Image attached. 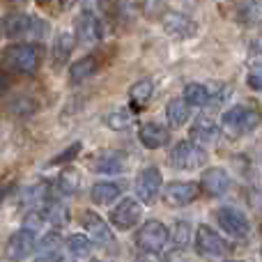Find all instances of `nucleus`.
<instances>
[{
    "mask_svg": "<svg viewBox=\"0 0 262 262\" xmlns=\"http://www.w3.org/2000/svg\"><path fill=\"white\" fill-rule=\"evenodd\" d=\"M262 122V113L260 108L249 101V104H239V106H232L230 111L223 113V134L228 138H239L244 134H251L253 129H258Z\"/></svg>",
    "mask_w": 262,
    "mask_h": 262,
    "instance_id": "nucleus-1",
    "label": "nucleus"
},
{
    "mask_svg": "<svg viewBox=\"0 0 262 262\" xmlns=\"http://www.w3.org/2000/svg\"><path fill=\"white\" fill-rule=\"evenodd\" d=\"M189 134H191V138L200 140V143H214V140L219 138V134H221V129H219V124L214 122V120H209L203 115V118L193 120Z\"/></svg>",
    "mask_w": 262,
    "mask_h": 262,
    "instance_id": "nucleus-20",
    "label": "nucleus"
},
{
    "mask_svg": "<svg viewBox=\"0 0 262 262\" xmlns=\"http://www.w3.org/2000/svg\"><path fill=\"white\" fill-rule=\"evenodd\" d=\"M58 189H60V193H64V195L78 193V189H81V177H78L76 168H64V170L60 172L58 175Z\"/></svg>",
    "mask_w": 262,
    "mask_h": 262,
    "instance_id": "nucleus-24",
    "label": "nucleus"
},
{
    "mask_svg": "<svg viewBox=\"0 0 262 262\" xmlns=\"http://www.w3.org/2000/svg\"><path fill=\"white\" fill-rule=\"evenodd\" d=\"M67 249L72 251L74 255H78V258H85L92 251V242H90V237H85V235H72L67 239Z\"/></svg>",
    "mask_w": 262,
    "mask_h": 262,
    "instance_id": "nucleus-29",
    "label": "nucleus"
},
{
    "mask_svg": "<svg viewBox=\"0 0 262 262\" xmlns=\"http://www.w3.org/2000/svg\"><path fill=\"white\" fill-rule=\"evenodd\" d=\"M44 28H46L44 23L28 16V14L16 12L5 18V35H7L9 39H23V37H30V35H41Z\"/></svg>",
    "mask_w": 262,
    "mask_h": 262,
    "instance_id": "nucleus-4",
    "label": "nucleus"
},
{
    "mask_svg": "<svg viewBox=\"0 0 262 262\" xmlns=\"http://www.w3.org/2000/svg\"><path fill=\"white\" fill-rule=\"evenodd\" d=\"M106 124L115 131H124L131 124V118L127 113H111L108 118H106Z\"/></svg>",
    "mask_w": 262,
    "mask_h": 262,
    "instance_id": "nucleus-34",
    "label": "nucleus"
},
{
    "mask_svg": "<svg viewBox=\"0 0 262 262\" xmlns=\"http://www.w3.org/2000/svg\"><path fill=\"white\" fill-rule=\"evenodd\" d=\"M195 251L203 258H223L230 249L209 226H200L195 230Z\"/></svg>",
    "mask_w": 262,
    "mask_h": 262,
    "instance_id": "nucleus-5",
    "label": "nucleus"
},
{
    "mask_svg": "<svg viewBox=\"0 0 262 262\" xmlns=\"http://www.w3.org/2000/svg\"><path fill=\"white\" fill-rule=\"evenodd\" d=\"M184 101L189 106H207L209 101V90L200 83H189L184 88Z\"/></svg>",
    "mask_w": 262,
    "mask_h": 262,
    "instance_id": "nucleus-27",
    "label": "nucleus"
},
{
    "mask_svg": "<svg viewBox=\"0 0 262 262\" xmlns=\"http://www.w3.org/2000/svg\"><path fill=\"white\" fill-rule=\"evenodd\" d=\"M246 83H249L251 90L262 92V64H253L246 74Z\"/></svg>",
    "mask_w": 262,
    "mask_h": 262,
    "instance_id": "nucleus-35",
    "label": "nucleus"
},
{
    "mask_svg": "<svg viewBox=\"0 0 262 262\" xmlns=\"http://www.w3.org/2000/svg\"><path fill=\"white\" fill-rule=\"evenodd\" d=\"M97 72H99V58H97L95 53L83 55L81 60H76V62L69 67V83L78 85V83L88 81L90 76H95Z\"/></svg>",
    "mask_w": 262,
    "mask_h": 262,
    "instance_id": "nucleus-17",
    "label": "nucleus"
},
{
    "mask_svg": "<svg viewBox=\"0 0 262 262\" xmlns=\"http://www.w3.org/2000/svg\"><path fill=\"white\" fill-rule=\"evenodd\" d=\"M90 198L95 205H111L115 198H120V186L118 184H111V182H99V184L92 186L90 191Z\"/></svg>",
    "mask_w": 262,
    "mask_h": 262,
    "instance_id": "nucleus-22",
    "label": "nucleus"
},
{
    "mask_svg": "<svg viewBox=\"0 0 262 262\" xmlns=\"http://www.w3.org/2000/svg\"><path fill=\"white\" fill-rule=\"evenodd\" d=\"M216 219H219V226H221L230 237L244 239V237L249 235V221H246V216L242 212H237V209L221 207L216 212Z\"/></svg>",
    "mask_w": 262,
    "mask_h": 262,
    "instance_id": "nucleus-13",
    "label": "nucleus"
},
{
    "mask_svg": "<svg viewBox=\"0 0 262 262\" xmlns=\"http://www.w3.org/2000/svg\"><path fill=\"white\" fill-rule=\"evenodd\" d=\"M74 46H76V35H74V32H60V35L55 37L53 51H51L55 67H62V64L67 62L72 51H74Z\"/></svg>",
    "mask_w": 262,
    "mask_h": 262,
    "instance_id": "nucleus-18",
    "label": "nucleus"
},
{
    "mask_svg": "<svg viewBox=\"0 0 262 262\" xmlns=\"http://www.w3.org/2000/svg\"><path fill=\"white\" fill-rule=\"evenodd\" d=\"M81 149H83V143H81V140H76V143H72L67 149H64V152L55 154V157L49 161V166H60V163H69L72 159H76V157H78V152H81Z\"/></svg>",
    "mask_w": 262,
    "mask_h": 262,
    "instance_id": "nucleus-31",
    "label": "nucleus"
},
{
    "mask_svg": "<svg viewBox=\"0 0 262 262\" xmlns=\"http://www.w3.org/2000/svg\"><path fill=\"white\" fill-rule=\"evenodd\" d=\"M168 0H143V12L147 18H157L163 14Z\"/></svg>",
    "mask_w": 262,
    "mask_h": 262,
    "instance_id": "nucleus-33",
    "label": "nucleus"
},
{
    "mask_svg": "<svg viewBox=\"0 0 262 262\" xmlns=\"http://www.w3.org/2000/svg\"><path fill=\"white\" fill-rule=\"evenodd\" d=\"M228 262H242V260H228Z\"/></svg>",
    "mask_w": 262,
    "mask_h": 262,
    "instance_id": "nucleus-43",
    "label": "nucleus"
},
{
    "mask_svg": "<svg viewBox=\"0 0 262 262\" xmlns=\"http://www.w3.org/2000/svg\"><path fill=\"white\" fill-rule=\"evenodd\" d=\"M140 216H143L140 205L131 198H124V200H120V205L111 212V223H113L118 230H131V228L140 221Z\"/></svg>",
    "mask_w": 262,
    "mask_h": 262,
    "instance_id": "nucleus-12",
    "label": "nucleus"
},
{
    "mask_svg": "<svg viewBox=\"0 0 262 262\" xmlns=\"http://www.w3.org/2000/svg\"><path fill=\"white\" fill-rule=\"evenodd\" d=\"M55 262H74V260H69V258H60V260H55Z\"/></svg>",
    "mask_w": 262,
    "mask_h": 262,
    "instance_id": "nucleus-41",
    "label": "nucleus"
},
{
    "mask_svg": "<svg viewBox=\"0 0 262 262\" xmlns=\"http://www.w3.org/2000/svg\"><path fill=\"white\" fill-rule=\"evenodd\" d=\"M191 111H189V104L184 99H170L166 106V118L170 122V127H182V124L189 120Z\"/></svg>",
    "mask_w": 262,
    "mask_h": 262,
    "instance_id": "nucleus-23",
    "label": "nucleus"
},
{
    "mask_svg": "<svg viewBox=\"0 0 262 262\" xmlns=\"http://www.w3.org/2000/svg\"><path fill=\"white\" fill-rule=\"evenodd\" d=\"M161 26L166 30V35L175 37V39H189V37H193L198 32L195 21L182 12H166L161 16Z\"/></svg>",
    "mask_w": 262,
    "mask_h": 262,
    "instance_id": "nucleus-7",
    "label": "nucleus"
},
{
    "mask_svg": "<svg viewBox=\"0 0 262 262\" xmlns=\"http://www.w3.org/2000/svg\"><path fill=\"white\" fill-rule=\"evenodd\" d=\"M136 262H161V258L157 255V251H140Z\"/></svg>",
    "mask_w": 262,
    "mask_h": 262,
    "instance_id": "nucleus-36",
    "label": "nucleus"
},
{
    "mask_svg": "<svg viewBox=\"0 0 262 262\" xmlns=\"http://www.w3.org/2000/svg\"><path fill=\"white\" fill-rule=\"evenodd\" d=\"M32 251H35V235H32L30 228H28V230L14 232V235L7 239V244H5V255H7V260H12V262L26 260Z\"/></svg>",
    "mask_w": 262,
    "mask_h": 262,
    "instance_id": "nucleus-11",
    "label": "nucleus"
},
{
    "mask_svg": "<svg viewBox=\"0 0 262 262\" xmlns=\"http://www.w3.org/2000/svg\"><path fill=\"white\" fill-rule=\"evenodd\" d=\"M205 159H207V152L200 149L195 143L191 140H180L175 145V149L170 152V166L180 168V170H193V168L203 166Z\"/></svg>",
    "mask_w": 262,
    "mask_h": 262,
    "instance_id": "nucleus-3",
    "label": "nucleus"
},
{
    "mask_svg": "<svg viewBox=\"0 0 262 262\" xmlns=\"http://www.w3.org/2000/svg\"><path fill=\"white\" fill-rule=\"evenodd\" d=\"M5 62L18 74H35L41 62V51L37 44H14L5 51Z\"/></svg>",
    "mask_w": 262,
    "mask_h": 262,
    "instance_id": "nucleus-2",
    "label": "nucleus"
},
{
    "mask_svg": "<svg viewBox=\"0 0 262 262\" xmlns=\"http://www.w3.org/2000/svg\"><path fill=\"white\" fill-rule=\"evenodd\" d=\"M58 3H60V7L62 9H67V7H72L74 3H78V0H58Z\"/></svg>",
    "mask_w": 262,
    "mask_h": 262,
    "instance_id": "nucleus-38",
    "label": "nucleus"
},
{
    "mask_svg": "<svg viewBox=\"0 0 262 262\" xmlns=\"http://www.w3.org/2000/svg\"><path fill=\"white\" fill-rule=\"evenodd\" d=\"M44 216L49 223H53V226H67L69 223V209L64 207L60 200H51L49 205L44 207Z\"/></svg>",
    "mask_w": 262,
    "mask_h": 262,
    "instance_id": "nucleus-26",
    "label": "nucleus"
},
{
    "mask_svg": "<svg viewBox=\"0 0 262 262\" xmlns=\"http://www.w3.org/2000/svg\"><path fill=\"white\" fill-rule=\"evenodd\" d=\"M7 111L12 115H16V118H28V115H32L37 111V101L28 95H16L12 101H9Z\"/></svg>",
    "mask_w": 262,
    "mask_h": 262,
    "instance_id": "nucleus-25",
    "label": "nucleus"
},
{
    "mask_svg": "<svg viewBox=\"0 0 262 262\" xmlns=\"http://www.w3.org/2000/svg\"><path fill=\"white\" fill-rule=\"evenodd\" d=\"M191 226L186 221H177L175 226H172V230L168 232V239H170L172 249H184L186 244L191 242Z\"/></svg>",
    "mask_w": 262,
    "mask_h": 262,
    "instance_id": "nucleus-28",
    "label": "nucleus"
},
{
    "mask_svg": "<svg viewBox=\"0 0 262 262\" xmlns=\"http://www.w3.org/2000/svg\"><path fill=\"white\" fill-rule=\"evenodd\" d=\"M161 184H163V177L159 172V168H154V166L145 168L138 175V182H136V195H138V200L145 205H152L157 200L159 191H161Z\"/></svg>",
    "mask_w": 262,
    "mask_h": 262,
    "instance_id": "nucleus-8",
    "label": "nucleus"
},
{
    "mask_svg": "<svg viewBox=\"0 0 262 262\" xmlns=\"http://www.w3.org/2000/svg\"><path fill=\"white\" fill-rule=\"evenodd\" d=\"M7 85H9V76L5 72H0V92L7 90Z\"/></svg>",
    "mask_w": 262,
    "mask_h": 262,
    "instance_id": "nucleus-37",
    "label": "nucleus"
},
{
    "mask_svg": "<svg viewBox=\"0 0 262 262\" xmlns=\"http://www.w3.org/2000/svg\"><path fill=\"white\" fill-rule=\"evenodd\" d=\"M81 223H83V228H85V232L90 235V239L99 242V244H108V242L113 239V232H111V228L106 226V221L99 216V214L92 212V209H85V212H83Z\"/></svg>",
    "mask_w": 262,
    "mask_h": 262,
    "instance_id": "nucleus-15",
    "label": "nucleus"
},
{
    "mask_svg": "<svg viewBox=\"0 0 262 262\" xmlns=\"http://www.w3.org/2000/svg\"><path fill=\"white\" fill-rule=\"evenodd\" d=\"M152 92H154L152 78H140V81H136L134 85L129 88L131 108H134V111H143L145 106H147V101L152 99Z\"/></svg>",
    "mask_w": 262,
    "mask_h": 262,
    "instance_id": "nucleus-19",
    "label": "nucleus"
},
{
    "mask_svg": "<svg viewBox=\"0 0 262 262\" xmlns=\"http://www.w3.org/2000/svg\"><path fill=\"white\" fill-rule=\"evenodd\" d=\"M124 168V159L118 157V154H113V157H99L95 161V170L97 172H120Z\"/></svg>",
    "mask_w": 262,
    "mask_h": 262,
    "instance_id": "nucleus-30",
    "label": "nucleus"
},
{
    "mask_svg": "<svg viewBox=\"0 0 262 262\" xmlns=\"http://www.w3.org/2000/svg\"><path fill=\"white\" fill-rule=\"evenodd\" d=\"M168 242V228L161 221H147L136 235V246L140 251H161Z\"/></svg>",
    "mask_w": 262,
    "mask_h": 262,
    "instance_id": "nucleus-6",
    "label": "nucleus"
},
{
    "mask_svg": "<svg viewBox=\"0 0 262 262\" xmlns=\"http://www.w3.org/2000/svg\"><path fill=\"white\" fill-rule=\"evenodd\" d=\"M76 39L83 44H97V41L104 39V23L95 12L85 9L76 18Z\"/></svg>",
    "mask_w": 262,
    "mask_h": 262,
    "instance_id": "nucleus-9",
    "label": "nucleus"
},
{
    "mask_svg": "<svg viewBox=\"0 0 262 262\" xmlns=\"http://www.w3.org/2000/svg\"><path fill=\"white\" fill-rule=\"evenodd\" d=\"M35 262H55V260L51 258V255H44V258H37Z\"/></svg>",
    "mask_w": 262,
    "mask_h": 262,
    "instance_id": "nucleus-39",
    "label": "nucleus"
},
{
    "mask_svg": "<svg viewBox=\"0 0 262 262\" xmlns=\"http://www.w3.org/2000/svg\"><path fill=\"white\" fill-rule=\"evenodd\" d=\"M0 35H3V23H0Z\"/></svg>",
    "mask_w": 262,
    "mask_h": 262,
    "instance_id": "nucleus-42",
    "label": "nucleus"
},
{
    "mask_svg": "<svg viewBox=\"0 0 262 262\" xmlns=\"http://www.w3.org/2000/svg\"><path fill=\"white\" fill-rule=\"evenodd\" d=\"M237 21L242 26H260L262 23V0H244L237 7Z\"/></svg>",
    "mask_w": 262,
    "mask_h": 262,
    "instance_id": "nucleus-21",
    "label": "nucleus"
},
{
    "mask_svg": "<svg viewBox=\"0 0 262 262\" xmlns=\"http://www.w3.org/2000/svg\"><path fill=\"white\" fill-rule=\"evenodd\" d=\"M92 262H101V260H92Z\"/></svg>",
    "mask_w": 262,
    "mask_h": 262,
    "instance_id": "nucleus-44",
    "label": "nucleus"
},
{
    "mask_svg": "<svg viewBox=\"0 0 262 262\" xmlns=\"http://www.w3.org/2000/svg\"><path fill=\"white\" fill-rule=\"evenodd\" d=\"M138 138L147 149H159V147H163V145H168V140H170V131L163 127V124L145 122L143 127L138 129Z\"/></svg>",
    "mask_w": 262,
    "mask_h": 262,
    "instance_id": "nucleus-16",
    "label": "nucleus"
},
{
    "mask_svg": "<svg viewBox=\"0 0 262 262\" xmlns=\"http://www.w3.org/2000/svg\"><path fill=\"white\" fill-rule=\"evenodd\" d=\"M228 186H230V177H228V172L223 168H209L200 177V189L207 195H212V198L223 195L228 191Z\"/></svg>",
    "mask_w": 262,
    "mask_h": 262,
    "instance_id": "nucleus-14",
    "label": "nucleus"
},
{
    "mask_svg": "<svg viewBox=\"0 0 262 262\" xmlns=\"http://www.w3.org/2000/svg\"><path fill=\"white\" fill-rule=\"evenodd\" d=\"M62 246V237L58 235V232H46V237L39 242V251H44V253H55V251Z\"/></svg>",
    "mask_w": 262,
    "mask_h": 262,
    "instance_id": "nucleus-32",
    "label": "nucleus"
},
{
    "mask_svg": "<svg viewBox=\"0 0 262 262\" xmlns=\"http://www.w3.org/2000/svg\"><path fill=\"white\" fill-rule=\"evenodd\" d=\"M37 5H39V7H46V5H49V0H37Z\"/></svg>",
    "mask_w": 262,
    "mask_h": 262,
    "instance_id": "nucleus-40",
    "label": "nucleus"
},
{
    "mask_svg": "<svg viewBox=\"0 0 262 262\" xmlns=\"http://www.w3.org/2000/svg\"><path fill=\"white\" fill-rule=\"evenodd\" d=\"M200 195V184L193 182H172L163 191V200L170 207H186Z\"/></svg>",
    "mask_w": 262,
    "mask_h": 262,
    "instance_id": "nucleus-10",
    "label": "nucleus"
}]
</instances>
